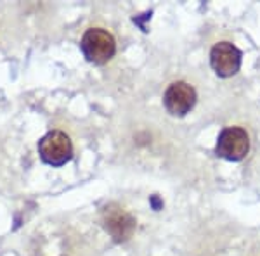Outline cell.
<instances>
[{"label": "cell", "mask_w": 260, "mask_h": 256, "mask_svg": "<svg viewBox=\"0 0 260 256\" xmlns=\"http://www.w3.org/2000/svg\"><path fill=\"white\" fill-rule=\"evenodd\" d=\"M39 154L47 165L62 166L73 158V145L64 132L52 130L39 140Z\"/></svg>", "instance_id": "2"}, {"label": "cell", "mask_w": 260, "mask_h": 256, "mask_svg": "<svg viewBox=\"0 0 260 256\" xmlns=\"http://www.w3.org/2000/svg\"><path fill=\"white\" fill-rule=\"evenodd\" d=\"M80 49L85 59L92 64H106L115 56L116 44L110 31L103 28H90L82 36Z\"/></svg>", "instance_id": "1"}, {"label": "cell", "mask_w": 260, "mask_h": 256, "mask_svg": "<svg viewBox=\"0 0 260 256\" xmlns=\"http://www.w3.org/2000/svg\"><path fill=\"white\" fill-rule=\"evenodd\" d=\"M163 104L167 111L174 116H184L194 107L196 90L186 82H174L169 85L163 95Z\"/></svg>", "instance_id": "6"}, {"label": "cell", "mask_w": 260, "mask_h": 256, "mask_svg": "<svg viewBox=\"0 0 260 256\" xmlns=\"http://www.w3.org/2000/svg\"><path fill=\"white\" fill-rule=\"evenodd\" d=\"M250 151V137L246 130L240 127H229L220 132L217 138L215 153L228 161H241Z\"/></svg>", "instance_id": "3"}, {"label": "cell", "mask_w": 260, "mask_h": 256, "mask_svg": "<svg viewBox=\"0 0 260 256\" xmlns=\"http://www.w3.org/2000/svg\"><path fill=\"white\" fill-rule=\"evenodd\" d=\"M103 225L106 232L113 237L116 242H125L132 237L134 230H136V220L130 213L125 211L120 206H108L103 213Z\"/></svg>", "instance_id": "5"}, {"label": "cell", "mask_w": 260, "mask_h": 256, "mask_svg": "<svg viewBox=\"0 0 260 256\" xmlns=\"http://www.w3.org/2000/svg\"><path fill=\"white\" fill-rule=\"evenodd\" d=\"M210 64L212 69L219 77L229 78L236 75L241 68V52L236 45L231 42H219L210 50Z\"/></svg>", "instance_id": "4"}]
</instances>
